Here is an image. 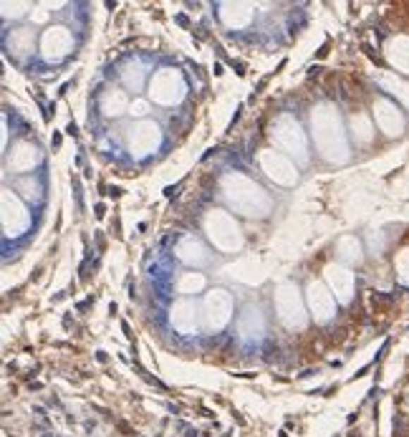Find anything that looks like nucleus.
Returning a JSON list of instances; mask_svg holds the SVG:
<instances>
[{
	"label": "nucleus",
	"instance_id": "nucleus-1",
	"mask_svg": "<svg viewBox=\"0 0 409 437\" xmlns=\"http://www.w3.org/2000/svg\"><path fill=\"white\" fill-rule=\"evenodd\" d=\"M182 92H185V86H182L180 76L175 71H169V68H164L162 73H157L154 81H152V97L162 104L180 101Z\"/></svg>",
	"mask_w": 409,
	"mask_h": 437
},
{
	"label": "nucleus",
	"instance_id": "nucleus-2",
	"mask_svg": "<svg viewBox=\"0 0 409 437\" xmlns=\"http://www.w3.org/2000/svg\"><path fill=\"white\" fill-rule=\"evenodd\" d=\"M295 288L293 285H283L281 291H278V311H281V319L288 326H301L303 324V311H301V304H298V296H295Z\"/></svg>",
	"mask_w": 409,
	"mask_h": 437
},
{
	"label": "nucleus",
	"instance_id": "nucleus-3",
	"mask_svg": "<svg viewBox=\"0 0 409 437\" xmlns=\"http://www.w3.org/2000/svg\"><path fill=\"white\" fill-rule=\"evenodd\" d=\"M25 225H28L25 210L11 192H6L3 195V228H6V233L8 235H18Z\"/></svg>",
	"mask_w": 409,
	"mask_h": 437
},
{
	"label": "nucleus",
	"instance_id": "nucleus-4",
	"mask_svg": "<svg viewBox=\"0 0 409 437\" xmlns=\"http://www.w3.org/2000/svg\"><path fill=\"white\" fill-rule=\"evenodd\" d=\"M207 230H210V238L215 240L220 248H235L233 243L228 240V235L233 238V240H238L240 243V235H238V228H235L233 223H230L228 218H225L223 213H212L210 218H207Z\"/></svg>",
	"mask_w": 409,
	"mask_h": 437
},
{
	"label": "nucleus",
	"instance_id": "nucleus-5",
	"mask_svg": "<svg viewBox=\"0 0 409 437\" xmlns=\"http://www.w3.org/2000/svg\"><path fill=\"white\" fill-rule=\"evenodd\" d=\"M68 49H71V33L66 28H51L43 36V51L49 59H61L68 54Z\"/></svg>",
	"mask_w": 409,
	"mask_h": 437
},
{
	"label": "nucleus",
	"instance_id": "nucleus-6",
	"mask_svg": "<svg viewBox=\"0 0 409 437\" xmlns=\"http://www.w3.org/2000/svg\"><path fill=\"white\" fill-rule=\"evenodd\" d=\"M263 167L268 170V175L276 180V183H283V185H291L295 180V170L291 167L288 159H283L281 154H263Z\"/></svg>",
	"mask_w": 409,
	"mask_h": 437
},
{
	"label": "nucleus",
	"instance_id": "nucleus-7",
	"mask_svg": "<svg viewBox=\"0 0 409 437\" xmlns=\"http://www.w3.org/2000/svg\"><path fill=\"white\" fill-rule=\"evenodd\" d=\"M308 301H311V309L316 311V319H319V321H326V319L334 314V298L326 293V288L321 283L308 285Z\"/></svg>",
	"mask_w": 409,
	"mask_h": 437
},
{
	"label": "nucleus",
	"instance_id": "nucleus-8",
	"mask_svg": "<svg viewBox=\"0 0 409 437\" xmlns=\"http://www.w3.org/2000/svg\"><path fill=\"white\" fill-rule=\"evenodd\" d=\"M374 111H377V124H379L386 134L394 137V134L402 132V116H399V111L394 109L389 101H377Z\"/></svg>",
	"mask_w": 409,
	"mask_h": 437
},
{
	"label": "nucleus",
	"instance_id": "nucleus-9",
	"mask_svg": "<svg viewBox=\"0 0 409 437\" xmlns=\"http://www.w3.org/2000/svg\"><path fill=\"white\" fill-rule=\"evenodd\" d=\"M157 144H159V129H157V124H142L137 129V134L132 137V149L137 154H149Z\"/></svg>",
	"mask_w": 409,
	"mask_h": 437
},
{
	"label": "nucleus",
	"instance_id": "nucleus-10",
	"mask_svg": "<svg viewBox=\"0 0 409 437\" xmlns=\"http://www.w3.org/2000/svg\"><path fill=\"white\" fill-rule=\"evenodd\" d=\"M207 311H210V324L212 326H223L230 319V298L225 291H215L207 298Z\"/></svg>",
	"mask_w": 409,
	"mask_h": 437
},
{
	"label": "nucleus",
	"instance_id": "nucleus-11",
	"mask_svg": "<svg viewBox=\"0 0 409 437\" xmlns=\"http://www.w3.org/2000/svg\"><path fill=\"white\" fill-rule=\"evenodd\" d=\"M326 278L331 281L334 291L338 293L341 301H349V296H351V273L349 271H343V268H338V266H329L326 268Z\"/></svg>",
	"mask_w": 409,
	"mask_h": 437
},
{
	"label": "nucleus",
	"instance_id": "nucleus-12",
	"mask_svg": "<svg viewBox=\"0 0 409 437\" xmlns=\"http://www.w3.org/2000/svg\"><path fill=\"white\" fill-rule=\"evenodd\" d=\"M389 61L409 73V38H397L389 43Z\"/></svg>",
	"mask_w": 409,
	"mask_h": 437
},
{
	"label": "nucleus",
	"instance_id": "nucleus-13",
	"mask_svg": "<svg viewBox=\"0 0 409 437\" xmlns=\"http://www.w3.org/2000/svg\"><path fill=\"white\" fill-rule=\"evenodd\" d=\"M223 18L228 25H245L248 20H250V11H248V6H223Z\"/></svg>",
	"mask_w": 409,
	"mask_h": 437
},
{
	"label": "nucleus",
	"instance_id": "nucleus-14",
	"mask_svg": "<svg viewBox=\"0 0 409 437\" xmlns=\"http://www.w3.org/2000/svg\"><path fill=\"white\" fill-rule=\"evenodd\" d=\"M36 159H38L36 147L18 144V152H16V157H13V167H16V170H28V167L36 164Z\"/></svg>",
	"mask_w": 409,
	"mask_h": 437
},
{
	"label": "nucleus",
	"instance_id": "nucleus-15",
	"mask_svg": "<svg viewBox=\"0 0 409 437\" xmlns=\"http://www.w3.org/2000/svg\"><path fill=\"white\" fill-rule=\"evenodd\" d=\"M381 84H384V89H389V94L399 97V99H402V101L409 106V84H404V81L394 79V76H384V79H381Z\"/></svg>",
	"mask_w": 409,
	"mask_h": 437
},
{
	"label": "nucleus",
	"instance_id": "nucleus-16",
	"mask_svg": "<svg viewBox=\"0 0 409 437\" xmlns=\"http://www.w3.org/2000/svg\"><path fill=\"white\" fill-rule=\"evenodd\" d=\"M124 106H127V99H124V94L121 92L109 94V97L104 99V111H106V114H121Z\"/></svg>",
	"mask_w": 409,
	"mask_h": 437
},
{
	"label": "nucleus",
	"instance_id": "nucleus-17",
	"mask_svg": "<svg viewBox=\"0 0 409 437\" xmlns=\"http://www.w3.org/2000/svg\"><path fill=\"white\" fill-rule=\"evenodd\" d=\"M11 43L16 46V49H20V54H25V51H28L30 46H33V36H30L28 31H18L16 36H13Z\"/></svg>",
	"mask_w": 409,
	"mask_h": 437
},
{
	"label": "nucleus",
	"instance_id": "nucleus-18",
	"mask_svg": "<svg viewBox=\"0 0 409 437\" xmlns=\"http://www.w3.org/2000/svg\"><path fill=\"white\" fill-rule=\"evenodd\" d=\"M354 132H356V137L364 142L372 137V127H369V122L364 119V116H354Z\"/></svg>",
	"mask_w": 409,
	"mask_h": 437
},
{
	"label": "nucleus",
	"instance_id": "nucleus-19",
	"mask_svg": "<svg viewBox=\"0 0 409 437\" xmlns=\"http://www.w3.org/2000/svg\"><path fill=\"white\" fill-rule=\"evenodd\" d=\"M202 283H204V281H202V276L190 273L185 281H182V285H180V288H182V293H190V291H197V288H202Z\"/></svg>",
	"mask_w": 409,
	"mask_h": 437
},
{
	"label": "nucleus",
	"instance_id": "nucleus-20",
	"mask_svg": "<svg viewBox=\"0 0 409 437\" xmlns=\"http://www.w3.org/2000/svg\"><path fill=\"white\" fill-rule=\"evenodd\" d=\"M397 271H399V278L409 281V250H404L397 258Z\"/></svg>",
	"mask_w": 409,
	"mask_h": 437
},
{
	"label": "nucleus",
	"instance_id": "nucleus-21",
	"mask_svg": "<svg viewBox=\"0 0 409 437\" xmlns=\"http://www.w3.org/2000/svg\"><path fill=\"white\" fill-rule=\"evenodd\" d=\"M20 190H28V192H25L28 200H38V185L36 183L30 185V180H23V183H20Z\"/></svg>",
	"mask_w": 409,
	"mask_h": 437
},
{
	"label": "nucleus",
	"instance_id": "nucleus-22",
	"mask_svg": "<svg viewBox=\"0 0 409 437\" xmlns=\"http://www.w3.org/2000/svg\"><path fill=\"white\" fill-rule=\"evenodd\" d=\"M132 114H134V116H145V114H147V104H145V101L132 104Z\"/></svg>",
	"mask_w": 409,
	"mask_h": 437
}]
</instances>
